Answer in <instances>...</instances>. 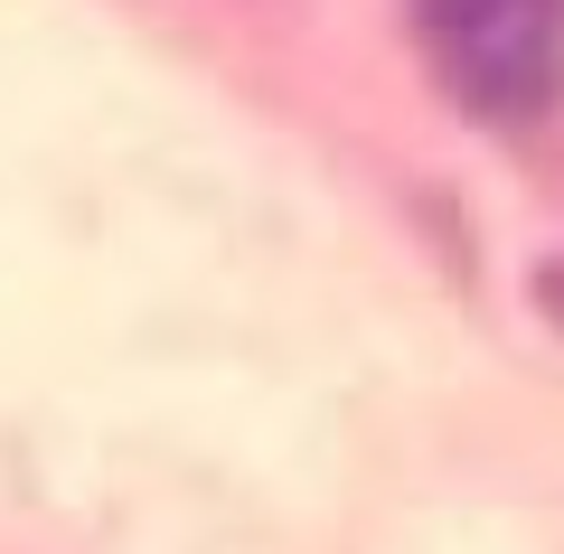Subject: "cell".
<instances>
[{
	"instance_id": "1",
	"label": "cell",
	"mask_w": 564,
	"mask_h": 554,
	"mask_svg": "<svg viewBox=\"0 0 564 554\" xmlns=\"http://www.w3.org/2000/svg\"><path fill=\"white\" fill-rule=\"evenodd\" d=\"M452 104L489 122L536 113L564 85V0H404Z\"/></svg>"
}]
</instances>
